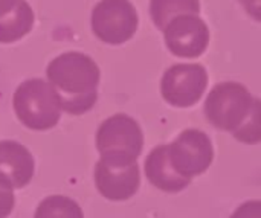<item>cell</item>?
I'll use <instances>...</instances> for the list:
<instances>
[{
  "label": "cell",
  "instance_id": "cell-1",
  "mask_svg": "<svg viewBox=\"0 0 261 218\" xmlns=\"http://www.w3.org/2000/svg\"><path fill=\"white\" fill-rule=\"evenodd\" d=\"M46 75L57 89L64 112L83 115L95 105L101 73L89 55L81 52L61 53L50 61Z\"/></svg>",
  "mask_w": 261,
  "mask_h": 218
},
{
  "label": "cell",
  "instance_id": "cell-2",
  "mask_svg": "<svg viewBox=\"0 0 261 218\" xmlns=\"http://www.w3.org/2000/svg\"><path fill=\"white\" fill-rule=\"evenodd\" d=\"M12 105L18 121L35 131L54 128L63 112L57 89L43 79L21 83L14 93Z\"/></svg>",
  "mask_w": 261,
  "mask_h": 218
},
{
  "label": "cell",
  "instance_id": "cell-3",
  "mask_svg": "<svg viewBox=\"0 0 261 218\" xmlns=\"http://www.w3.org/2000/svg\"><path fill=\"white\" fill-rule=\"evenodd\" d=\"M144 147V134L139 124L118 113L106 119L96 131V150L101 159L115 162H136Z\"/></svg>",
  "mask_w": 261,
  "mask_h": 218
},
{
  "label": "cell",
  "instance_id": "cell-4",
  "mask_svg": "<svg viewBox=\"0 0 261 218\" xmlns=\"http://www.w3.org/2000/svg\"><path fill=\"white\" fill-rule=\"evenodd\" d=\"M252 96L239 83H219L205 101L206 119L219 130L234 131L249 115Z\"/></svg>",
  "mask_w": 261,
  "mask_h": 218
},
{
  "label": "cell",
  "instance_id": "cell-5",
  "mask_svg": "<svg viewBox=\"0 0 261 218\" xmlns=\"http://www.w3.org/2000/svg\"><path fill=\"white\" fill-rule=\"evenodd\" d=\"M138 24V12L128 0H101L92 12V31L107 44L128 41Z\"/></svg>",
  "mask_w": 261,
  "mask_h": 218
},
{
  "label": "cell",
  "instance_id": "cell-6",
  "mask_svg": "<svg viewBox=\"0 0 261 218\" xmlns=\"http://www.w3.org/2000/svg\"><path fill=\"white\" fill-rule=\"evenodd\" d=\"M208 86V73L202 64H174L161 79L162 98L174 107H191L197 104Z\"/></svg>",
  "mask_w": 261,
  "mask_h": 218
},
{
  "label": "cell",
  "instance_id": "cell-7",
  "mask_svg": "<svg viewBox=\"0 0 261 218\" xmlns=\"http://www.w3.org/2000/svg\"><path fill=\"white\" fill-rule=\"evenodd\" d=\"M168 153L174 170L191 180L193 177L203 174L214 159L210 138L197 128L184 130L173 144L168 145Z\"/></svg>",
  "mask_w": 261,
  "mask_h": 218
},
{
  "label": "cell",
  "instance_id": "cell-8",
  "mask_svg": "<svg viewBox=\"0 0 261 218\" xmlns=\"http://www.w3.org/2000/svg\"><path fill=\"white\" fill-rule=\"evenodd\" d=\"M168 50L180 58H197L210 44V29L197 14L173 18L164 29Z\"/></svg>",
  "mask_w": 261,
  "mask_h": 218
},
{
  "label": "cell",
  "instance_id": "cell-9",
  "mask_svg": "<svg viewBox=\"0 0 261 218\" xmlns=\"http://www.w3.org/2000/svg\"><path fill=\"white\" fill-rule=\"evenodd\" d=\"M141 183L138 162H115L99 159L95 167V185L99 194L113 202L133 197Z\"/></svg>",
  "mask_w": 261,
  "mask_h": 218
},
{
  "label": "cell",
  "instance_id": "cell-10",
  "mask_svg": "<svg viewBox=\"0 0 261 218\" xmlns=\"http://www.w3.org/2000/svg\"><path fill=\"white\" fill-rule=\"evenodd\" d=\"M35 162L31 151L15 141H0V186L24 188L34 176Z\"/></svg>",
  "mask_w": 261,
  "mask_h": 218
},
{
  "label": "cell",
  "instance_id": "cell-11",
  "mask_svg": "<svg viewBox=\"0 0 261 218\" xmlns=\"http://www.w3.org/2000/svg\"><path fill=\"white\" fill-rule=\"evenodd\" d=\"M145 176L153 186L164 193H179L191 183V179L180 176L171 165L168 145H158L147 156Z\"/></svg>",
  "mask_w": 261,
  "mask_h": 218
},
{
  "label": "cell",
  "instance_id": "cell-12",
  "mask_svg": "<svg viewBox=\"0 0 261 218\" xmlns=\"http://www.w3.org/2000/svg\"><path fill=\"white\" fill-rule=\"evenodd\" d=\"M34 11L26 0H15L14 6L0 15V43H14L32 31Z\"/></svg>",
  "mask_w": 261,
  "mask_h": 218
},
{
  "label": "cell",
  "instance_id": "cell-13",
  "mask_svg": "<svg viewBox=\"0 0 261 218\" xmlns=\"http://www.w3.org/2000/svg\"><path fill=\"white\" fill-rule=\"evenodd\" d=\"M199 0H150V15L158 29L164 31L167 24L184 14H199Z\"/></svg>",
  "mask_w": 261,
  "mask_h": 218
},
{
  "label": "cell",
  "instance_id": "cell-14",
  "mask_svg": "<svg viewBox=\"0 0 261 218\" xmlns=\"http://www.w3.org/2000/svg\"><path fill=\"white\" fill-rule=\"evenodd\" d=\"M34 218H84L80 205L64 196H49L40 202Z\"/></svg>",
  "mask_w": 261,
  "mask_h": 218
},
{
  "label": "cell",
  "instance_id": "cell-15",
  "mask_svg": "<svg viewBox=\"0 0 261 218\" xmlns=\"http://www.w3.org/2000/svg\"><path fill=\"white\" fill-rule=\"evenodd\" d=\"M234 138L246 145H257L261 142V99L254 98L249 115L232 131Z\"/></svg>",
  "mask_w": 261,
  "mask_h": 218
},
{
  "label": "cell",
  "instance_id": "cell-16",
  "mask_svg": "<svg viewBox=\"0 0 261 218\" xmlns=\"http://www.w3.org/2000/svg\"><path fill=\"white\" fill-rule=\"evenodd\" d=\"M229 218H261V200L245 202Z\"/></svg>",
  "mask_w": 261,
  "mask_h": 218
},
{
  "label": "cell",
  "instance_id": "cell-17",
  "mask_svg": "<svg viewBox=\"0 0 261 218\" xmlns=\"http://www.w3.org/2000/svg\"><path fill=\"white\" fill-rule=\"evenodd\" d=\"M14 194L12 189L0 186V218H6L14 209Z\"/></svg>",
  "mask_w": 261,
  "mask_h": 218
},
{
  "label": "cell",
  "instance_id": "cell-18",
  "mask_svg": "<svg viewBox=\"0 0 261 218\" xmlns=\"http://www.w3.org/2000/svg\"><path fill=\"white\" fill-rule=\"evenodd\" d=\"M248 15H251L254 20L261 21V0H239Z\"/></svg>",
  "mask_w": 261,
  "mask_h": 218
},
{
  "label": "cell",
  "instance_id": "cell-19",
  "mask_svg": "<svg viewBox=\"0 0 261 218\" xmlns=\"http://www.w3.org/2000/svg\"><path fill=\"white\" fill-rule=\"evenodd\" d=\"M14 3H15V0H0V15L8 12L14 6Z\"/></svg>",
  "mask_w": 261,
  "mask_h": 218
}]
</instances>
